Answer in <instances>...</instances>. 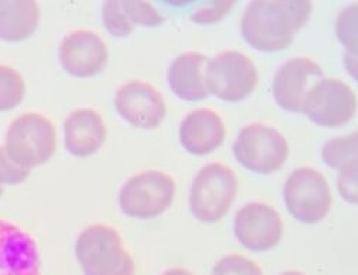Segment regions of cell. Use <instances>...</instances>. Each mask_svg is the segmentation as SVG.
<instances>
[{
  "label": "cell",
  "instance_id": "1",
  "mask_svg": "<svg viewBox=\"0 0 358 275\" xmlns=\"http://www.w3.org/2000/svg\"><path fill=\"white\" fill-rule=\"evenodd\" d=\"M313 3L307 0H257L247 6L241 19L245 42L259 52L287 49L310 19Z\"/></svg>",
  "mask_w": 358,
  "mask_h": 275
},
{
  "label": "cell",
  "instance_id": "2",
  "mask_svg": "<svg viewBox=\"0 0 358 275\" xmlns=\"http://www.w3.org/2000/svg\"><path fill=\"white\" fill-rule=\"evenodd\" d=\"M75 254L85 275H135V261L110 225L86 227L76 239Z\"/></svg>",
  "mask_w": 358,
  "mask_h": 275
},
{
  "label": "cell",
  "instance_id": "3",
  "mask_svg": "<svg viewBox=\"0 0 358 275\" xmlns=\"http://www.w3.org/2000/svg\"><path fill=\"white\" fill-rule=\"evenodd\" d=\"M3 148L12 161L26 169L45 165L57 148L53 122L36 112L17 116L8 128Z\"/></svg>",
  "mask_w": 358,
  "mask_h": 275
},
{
  "label": "cell",
  "instance_id": "4",
  "mask_svg": "<svg viewBox=\"0 0 358 275\" xmlns=\"http://www.w3.org/2000/svg\"><path fill=\"white\" fill-rule=\"evenodd\" d=\"M238 179L235 172L218 162L205 165L195 176L191 192L189 208L192 216L206 224L221 221L235 201Z\"/></svg>",
  "mask_w": 358,
  "mask_h": 275
},
{
  "label": "cell",
  "instance_id": "5",
  "mask_svg": "<svg viewBox=\"0 0 358 275\" xmlns=\"http://www.w3.org/2000/svg\"><path fill=\"white\" fill-rule=\"evenodd\" d=\"M175 179L162 171H143L129 178L119 191V206L125 216L152 220L164 213L175 198Z\"/></svg>",
  "mask_w": 358,
  "mask_h": 275
},
{
  "label": "cell",
  "instance_id": "6",
  "mask_svg": "<svg viewBox=\"0 0 358 275\" xmlns=\"http://www.w3.org/2000/svg\"><path fill=\"white\" fill-rule=\"evenodd\" d=\"M203 78L208 92L225 102L248 98L258 83V72L251 57L238 50L214 56L206 64Z\"/></svg>",
  "mask_w": 358,
  "mask_h": 275
},
{
  "label": "cell",
  "instance_id": "7",
  "mask_svg": "<svg viewBox=\"0 0 358 275\" xmlns=\"http://www.w3.org/2000/svg\"><path fill=\"white\" fill-rule=\"evenodd\" d=\"M288 154L289 146L284 135L264 124L245 127L234 142L236 161L255 174L270 175L280 171Z\"/></svg>",
  "mask_w": 358,
  "mask_h": 275
},
{
  "label": "cell",
  "instance_id": "8",
  "mask_svg": "<svg viewBox=\"0 0 358 275\" xmlns=\"http://www.w3.org/2000/svg\"><path fill=\"white\" fill-rule=\"evenodd\" d=\"M284 202L291 216L300 223L322 221L333 205L331 190L325 176L310 167L295 169L284 185Z\"/></svg>",
  "mask_w": 358,
  "mask_h": 275
},
{
  "label": "cell",
  "instance_id": "9",
  "mask_svg": "<svg viewBox=\"0 0 358 275\" xmlns=\"http://www.w3.org/2000/svg\"><path fill=\"white\" fill-rule=\"evenodd\" d=\"M355 111L354 90L340 79L322 78L307 92L301 112L320 127L338 128L352 119Z\"/></svg>",
  "mask_w": 358,
  "mask_h": 275
},
{
  "label": "cell",
  "instance_id": "10",
  "mask_svg": "<svg viewBox=\"0 0 358 275\" xmlns=\"http://www.w3.org/2000/svg\"><path fill=\"white\" fill-rule=\"evenodd\" d=\"M234 230L238 241L245 248L262 253L278 246L284 234V224L271 205L248 202L238 209Z\"/></svg>",
  "mask_w": 358,
  "mask_h": 275
},
{
  "label": "cell",
  "instance_id": "11",
  "mask_svg": "<svg viewBox=\"0 0 358 275\" xmlns=\"http://www.w3.org/2000/svg\"><path fill=\"white\" fill-rule=\"evenodd\" d=\"M115 108L128 124L139 129H155L166 116V104L151 83L132 80L116 92Z\"/></svg>",
  "mask_w": 358,
  "mask_h": 275
},
{
  "label": "cell",
  "instance_id": "12",
  "mask_svg": "<svg viewBox=\"0 0 358 275\" xmlns=\"http://www.w3.org/2000/svg\"><path fill=\"white\" fill-rule=\"evenodd\" d=\"M108 48L92 30H75L59 45V60L64 69L80 79L101 73L108 62Z\"/></svg>",
  "mask_w": 358,
  "mask_h": 275
},
{
  "label": "cell",
  "instance_id": "13",
  "mask_svg": "<svg viewBox=\"0 0 358 275\" xmlns=\"http://www.w3.org/2000/svg\"><path fill=\"white\" fill-rule=\"evenodd\" d=\"M0 275H42L36 239L6 220H0Z\"/></svg>",
  "mask_w": 358,
  "mask_h": 275
},
{
  "label": "cell",
  "instance_id": "14",
  "mask_svg": "<svg viewBox=\"0 0 358 275\" xmlns=\"http://www.w3.org/2000/svg\"><path fill=\"white\" fill-rule=\"evenodd\" d=\"M322 76V68L313 59L294 57L287 60L273 80L275 102L284 111L301 112L307 92Z\"/></svg>",
  "mask_w": 358,
  "mask_h": 275
},
{
  "label": "cell",
  "instance_id": "15",
  "mask_svg": "<svg viewBox=\"0 0 358 275\" xmlns=\"http://www.w3.org/2000/svg\"><path fill=\"white\" fill-rule=\"evenodd\" d=\"M227 136L222 118L210 108H199L187 115L179 128V141L192 155H208L218 149Z\"/></svg>",
  "mask_w": 358,
  "mask_h": 275
},
{
  "label": "cell",
  "instance_id": "16",
  "mask_svg": "<svg viewBox=\"0 0 358 275\" xmlns=\"http://www.w3.org/2000/svg\"><path fill=\"white\" fill-rule=\"evenodd\" d=\"M65 146L76 158L95 155L106 141V127L102 115L91 108L73 111L65 120Z\"/></svg>",
  "mask_w": 358,
  "mask_h": 275
},
{
  "label": "cell",
  "instance_id": "17",
  "mask_svg": "<svg viewBox=\"0 0 358 275\" xmlns=\"http://www.w3.org/2000/svg\"><path fill=\"white\" fill-rule=\"evenodd\" d=\"M205 55L187 52L175 57L168 69V83L173 94L188 102H199L210 97L202 73Z\"/></svg>",
  "mask_w": 358,
  "mask_h": 275
},
{
  "label": "cell",
  "instance_id": "18",
  "mask_svg": "<svg viewBox=\"0 0 358 275\" xmlns=\"http://www.w3.org/2000/svg\"><path fill=\"white\" fill-rule=\"evenodd\" d=\"M41 9L32 0H0V39L23 42L31 38L39 26Z\"/></svg>",
  "mask_w": 358,
  "mask_h": 275
},
{
  "label": "cell",
  "instance_id": "19",
  "mask_svg": "<svg viewBox=\"0 0 358 275\" xmlns=\"http://www.w3.org/2000/svg\"><path fill=\"white\" fill-rule=\"evenodd\" d=\"M357 132L348 136H340L328 141L321 150L322 161L333 169H343L350 164L357 162Z\"/></svg>",
  "mask_w": 358,
  "mask_h": 275
},
{
  "label": "cell",
  "instance_id": "20",
  "mask_svg": "<svg viewBox=\"0 0 358 275\" xmlns=\"http://www.w3.org/2000/svg\"><path fill=\"white\" fill-rule=\"evenodd\" d=\"M26 95L23 76L12 66L0 65V112L17 108Z\"/></svg>",
  "mask_w": 358,
  "mask_h": 275
},
{
  "label": "cell",
  "instance_id": "21",
  "mask_svg": "<svg viewBox=\"0 0 358 275\" xmlns=\"http://www.w3.org/2000/svg\"><path fill=\"white\" fill-rule=\"evenodd\" d=\"M102 19L106 30L113 38H127L135 29L122 8L121 0H108L102 9Z\"/></svg>",
  "mask_w": 358,
  "mask_h": 275
},
{
  "label": "cell",
  "instance_id": "22",
  "mask_svg": "<svg viewBox=\"0 0 358 275\" xmlns=\"http://www.w3.org/2000/svg\"><path fill=\"white\" fill-rule=\"evenodd\" d=\"M121 3L134 26L157 27L165 22V17L151 3L141 0H121Z\"/></svg>",
  "mask_w": 358,
  "mask_h": 275
},
{
  "label": "cell",
  "instance_id": "23",
  "mask_svg": "<svg viewBox=\"0 0 358 275\" xmlns=\"http://www.w3.org/2000/svg\"><path fill=\"white\" fill-rule=\"evenodd\" d=\"M357 3L345 8L337 19V36L350 55L357 56Z\"/></svg>",
  "mask_w": 358,
  "mask_h": 275
},
{
  "label": "cell",
  "instance_id": "24",
  "mask_svg": "<svg viewBox=\"0 0 358 275\" xmlns=\"http://www.w3.org/2000/svg\"><path fill=\"white\" fill-rule=\"evenodd\" d=\"M213 275H264L259 265L243 255L221 258L213 268Z\"/></svg>",
  "mask_w": 358,
  "mask_h": 275
},
{
  "label": "cell",
  "instance_id": "25",
  "mask_svg": "<svg viewBox=\"0 0 358 275\" xmlns=\"http://www.w3.org/2000/svg\"><path fill=\"white\" fill-rule=\"evenodd\" d=\"M234 6H235L234 0H231V2L221 0V2L205 3L191 13V20L195 22L196 24H202V26L214 24V23L220 22L221 19H224L231 12V9Z\"/></svg>",
  "mask_w": 358,
  "mask_h": 275
},
{
  "label": "cell",
  "instance_id": "26",
  "mask_svg": "<svg viewBox=\"0 0 358 275\" xmlns=\"http://www.w3.org/2000/svg\"><path fill=\"white\" fill-rule=\"evenodd\" d=\"M29 175H31V169L17 165L6 154L5 148L0 146V187L19 185L29 178Z\"/></svg>",
  "mask_w": 358,
  "mask_h": 275
},
{
  "label": "cell",
  "instance_id": "27",
  "mask_svg": "<svg viewBox=\"0 0 358 275\" xmlns=\"http://www.w3.org/2000/svg\"><path fill=\"white\" fill-rule=\"evenodd\" d=\"M338 191L345 201L350 204H357V162L340 169Z\"/></svg>",
  "mask_w": 358,
  "mask_h": 275
},
{
  "label": "cell",
  "instance_id": "28",
  "mask_svg": "<svg viewBox=\"0 0 358 275\" xmlns=\"http://www.w3.org/2000/svg\"><path fill=\"white\" fill-rule=\"evenodd\" d=\"M162 275H195V274L188 269H184V268H172V269L162 272Z\"/></svg>",
  "mask_w": 358,
  "mask_h": 275
},
{
  "label": "cell",
  "instance_id": "29",
  "mask_svg": "<svg viewBox=\"0 0 358 275\" xmlns=\"http://www.w3.org/2000/svg\"><path fill=\"white\" fill-rule=\"evenodd\" d=\"M280 275H306V274L298 272V271H285V272H282V274H280Z\"/></svg>",
  "mask_w": 358,
  "mask_h": 275
},
{
  "label": "cell",
  "instance_id": "30",
  "mask_svg": "<svg viewBox=\"0 0 358 275\" xmlns=\"http://www.w3.org/2000/svg\"><path fill=\"white\" fill-rule=\"evenodd\" d=\"M3 195V187H0V197Z\"/></svg>",
  "mask_w": 358,
  "mask_h": 275
}]
</instances>
